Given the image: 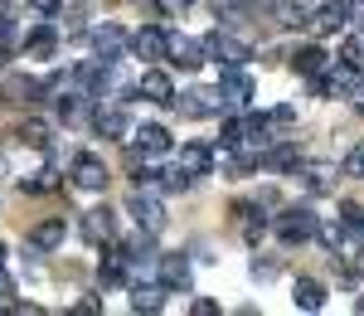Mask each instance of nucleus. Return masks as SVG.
<instances>
[{"instance_id": "f257e3e1", "label": "nucleus", "mask_w": 364, "mask_h": 316, "mask_svg": "<svg viewBox=\"0 0 364 316\" xmlns=\"http://www.w3.org/2000/svg\"><path fill=\"white\" fill-rule=\"evenodd\" d=\"M272 229H277L282 243H306V238H316L321 219H316V209H306V204H287L277 219H272Z\"/></svg>"}, {"instance_id": "f03ea898", "label": "nucleus", "mask_w": 364, "mask_h": 316, "mask_svg": "<svg viewBox=\"0 0 364 316\" xmlns=\"http://www.w3.org/2000/svg\"><path fill=\"white\" fill-rule=\"evenodd\" d=\"M252 98H257V83H252L243 68H228L224 78H219V102H224V112H248Z\"/></svg>"}, {"instance_id": "7ed1b4c3", "label": "nucleus", "mask_w": 364, "mask_h": 316, "mask_svg": "<svg viewBox=\"0 0 364 316\" xmlns=\"http://www.w3.org/2000/svg\"><path fill=\"white\" fill-rule=\"evenodd\" d=\"M204 49H209V58H219L224 68H243V63H252V44L233 39V34H224V29H214V34L204 39Z\"/></svg>"}, {"instance_id": "20e7f679", "label": "nucleus", "mask_w": 364, "mask_h": 316, "mask_svg": "<svg viewBox=\"0 0 364 316\" xmlns=\"http://www.w3.org/2000/svg\"><path fill=\"white\" fill-rule=\"evenodd\" d=\"M170 107H180L185 117H219V112H224L219 88H185V93H175Z\"/></svg>"}, {"instance_id": "39448f33", "label": "nucleus", "mask_w": 364, "mask_h": 316, "mask_svg": "<svg viewBox=\"0 0 364 316\" xmlns=\"http://www.w3.org/2000/svg\"><path fill=\"white\" fill-rule=\"evenodd\" d=\"M92 132H97L102 142H127V137H132V117H127L122 102H102L97 117H92Z\"/></svg>"}, {"instance_id": "423d86ee", "label": "nucleus", "mask_w": 364, "mask_h": 316, "mask_svg": "<svg viewBox=\"0 0 364 316\" xmlns=\"http://www.w3.org/2000/svg\"><path fill=\"white\" fill-rule=\"evenodd\" d=\"M166 58L195 73V68H204V63H209V49H204L199 39H190V34H166Z\"/></svg>"}, {"instance_id": "0eeeda50", "label": "nucleus", "mask_w": 364, "mask_h": 316, "mask_svg": "<svg viewBox=\"0 0 364 316\" xmlns=\"http://www.w3.org/2000/svg\"><path fill=\"white\" fill-rule=\"evenodd\" d=\"M68 180L78 185V190H107V166H102V156H73V166H68Z\"/></svg>"}, {"instance_id": "6e6552de", "label": "nucleus", "mask_w": 364, "mask_h": 316, "mask_svg": "<svg viewBox=\"0 0 364 316\" xmlns=\"http://www.w3.org/2000/svg\"><path fill=\"white\" fill-rule=\"evenodd\" d=\"M127 209H132V219H136V229H146V233H161V229H166V204L156 200L151 190H136Z\"/></svg>"}, {"instance_id": "1a4fd4ad", "label": "nucleus", "mask_w": 364, "mask_h": 316, "mask_svg": "<svg viewBox=\"0 0 364 316\" xmlns=\"http://www.w3.org/2000/svg\"><path fill=\"white\" fill-rule=\"evenodd\" d=\"M156 273H161V288L166 292H190L195 283V268L185 253H166V258H156Z\"/></svg>"}, {"instance_id": "9d476101", "label": "nucleus", "mask_w": 364, "mask_h": 316, "mask_svg": "<svg viewBox=\"0 0 364 316\" xmlns=\"http://www.w3.org/2000/svg\"><path fill=\"white\" fill-rule=\"evenodd\" d=\"M175 166L190 175V180L209 175V171H214V146H209V142H185V146H180V161H175Z\"/></svg>"}, {"instance_id": "9b49d317", "label": "nucleus", "mask_w": 364, "mask_h": 316, "mask_svg": "<svg viewBox=\"0 0 364 316\" xmlns=\"http://www.w3.org/2000/svg\"><path fill=\"white\" fill-rule=\"evenodd\" d=\"M132 54H136L141 63H161V58H166V29L141 25L136 34H132Z\"/></svg>"}, {"instance_id": "f8f14e48", "label": "nucleus", "mask_w": 364, "mask_h": 316, "mask_svg": "<svg viewBox=\"0 0 364 316\" xmlns=\"http://www.w3.org/2000/svg\"><path fill=\"white\" fill-rule=\"evenodd\" d=\"M136 98H146V102H161V107H170V102H175V83H170V73H166V68H151V73H141Z\"/></svg>"}, {"instance_id": "ddd939ff", "label": "nucleus", "mask_w": 364, "mask_h": 316, "mask_svg": "<svg viewBox=\"0 0 364 316\" xmlns=\"http://www.w3.org/2000/svg\"><path fill=\"white\" fill-rule=\"evenodd\" d=\"M345 25H350L345 5H321V10H311V15H306V29L316 34V39H326V34H340Z\"/></svg>"}, {"instance_id": "4468645a", "label": "nucleus", "mask_w": 364, "mask_h": 316, "mask_svg": "<svg viewBox=\"0 0 364 316\" xmlns=\"http://www.w3.org/2000/svg\"><path fill=\"white\" fill-rule=\"evenodd\" d=\"M112 209H87L83 214V224H78V233H83V243H92V248H97V243H112Z\"/></svg>"}, {"instance_id": "2eb2a0df", "label": "nucleus", "mask_w": 364, "mask_h": 316, "mask_svg": "<svg viewBox=\"0 0 364 316\" xmlns=\"http://www.w3.org/2000/svg\"><path fill=\"white\" fill-rule=\"evenodd\" d=\"M132 137H136V151H141V156H166V151H170V132L161 127V122H141Z\"/></svg>"}, {"instance_id": "dca6fc26", "label": "nucleus", "mask_w": 364, "mask_h": 316, "mask_svg": "<svg viewBox=\"0 0 364 316\" xmlns=\"http://www.w3.org/2000/svg\"><path fill=\"white\" fill-rule=\"evenodd\" d=\"M58 243H63V219H39V224L29 229V248H34V253H54Z\"/></svg>"}, {"instance_id": "f3484780", "label": "nucleus", "mask_w": 364, "mask_h": 316, "mask_svg": "<svg viewBox=\"0 0 364 316\" xmlns=\"http://www.w3.org/2000/svg\"><path fill=\"white\" fill-rule=\"evenodd\" d=\"M15 142H25V146H34V151H44V146L54 142V127H49L44 117H25V122H20V132H15Z\"/></svg>"}, {"instance_id": "a211bd4d", "label": "nucleus", "mask_w": 364, "mask_h": 316, "mask_svg": "<svg viewBox=\"0 0 364 316\" xmlns=\"http://www.w3.org/2000/svg\"><path fill=\"white\" fill-rule=\"evenodd\" d=\"M326 63H331V58H326V49H321V44H306V49H296V54H291V68H296L301 78L326 73Z\"/></svg>"}, {"instance_id": "6ab92c4d", "label": "nucleus", "mask_w": 364, "mask_h": 316, "mask_svg": "<svg viewBox=\"0 0 364 316\" xmlns=\"http://www.w3.org/2000/svg\"><path fill=\"white\" fill-rule=\"evenodd\" d=\"M291 302H296L301 312H321V307H326V288H321L316 278H296V288H291Z\"/></svg>"}, {"instance_id": "aec40b11", "label": "nucleus", "mask_w": 364, "mask_h": 316, "mask_svg": "<svg viewBox=\"0 0 364 316\" xmlns=\"http://www.w3.org/2000/svg\"><path fill=\"white\" fill-rule=\"evenodd\" d=\"M122 44H127V34H122V25H112V20L92 29V49H97L102 58H117V49H122Z\"/></svg>"}, {"instance_id": "412c9836", "label": "nucleus", "mask_w": 364, "mask_h": 316, "mask_svg": "<svg viewBox=\"0 0 364 316\" xmlns=\"http://www.w3.org/2000/svg\"><path fill=\"white\" fill-rule=\"evenodd\" d=\"M15 185H20V195H54V190H58V171H54V166H44V171L25 175V180H15Z\"/></svg>"}, {"instance_id": "4be33fe9", "label": "nucleus", "mask_w": 364, "mask_h": 316, "mask_svg": "<svg viewBox=\"0 0 364 316\" xmlns=\"http://www.w3.org/2000/svg\"><path fill=\"white\" fill-rule=\"evenodd\" d=\"M97 278H102V288L127 283V253H122V248H107V253H102V268H97Z\"/></svg>"}, {"instance_id": "5701e85b", "label": "nucleus", "mask_w": 364, "mask_h": 316, "mask_svg": "<svg viewBox=\"0 0 364 316\" xmlns=\"http://www.w3.org/2000/svg\"><path fill=\"white\" fill-rule=\"evenodd\" d=\"M248 122L252 117H228L224 132H219V146H224V151H243V146H248Z\"/></svg>"}, {"instance_id": "b1692460", "label": "nucleus", "mask_w": 364, "mask_h": 316, "mask_svg": "<svg viewBox=\"0 0 364 316\" xmlns=\"http://www.w3.org/2000/svg\"><path fill=\"white\" fill-rule=\"evenodd\" d=\"M54 44H58V29L54 25H39L34 34H25V54H34V58H49V54H54Z\"/></svg>"}, {"instance_id": "393cba45", "label": "nucleus", "mask_w": 364, "mask_h": 316, "mask_svg": "<svg viewBox=\"0 0 364 316\" xmlns=\"http://www.w3.org/2000/svg\"><path fill=\"white\" fill-rule=\"evenodd\" d=\"M166 307V288H132V312H161Z\"/></svg>"}, {"instance_id": "a878e982", "label": "nucleus", "mask_w": 364, "mask_h": 316, "mask_svg": "<svg viewBox=\"0 0 364 316\" xmlns=\"http://www.w3.org/2000/svg\"><path fill=\"white\" fill-rule=\"evenodd\" d=\"M296 171L306 175L311 190H336V171H331V166H301V161H296Z\"/></svg>"}, {"instance_id": "bb28decb", "label": "nucleus", "mask_w": 364, "mask_h": 316, "mask_svg": "<svg viewBox=\"0 0 364 316\" xmlns=\"http://www.w3.org/2000/svg\"><path fill=\"white\" fill-rule=\"evenodd\" d=\"M336 83H340V93L350 98V107H355V112H364V78H360V73H350V78H336Z\"/></svg>"}, {"instance_id": "cd10ccee", "label": "nucleus", "mask_w": 364, "mask_h": 316, "mask_svg": "<svg viewBox=\"0 0 364 316\" xmlns=\"http://www.w3.org/2000/svg\"><path fill=\"white\" fill-rule=\"evenodd\" d=\"M340 58H345V63H350V68H355V73H360V68H364V39H360V34H355V39H345V44H340Z\"/></svg>"}, {"instance_id": "c85d7f7f", "label": "nucleus", "mask_w": 364, "mask_h": 316, "mask_svg": "<svg viewBox=\"0 0 364 316\" xmlns=\"http://www.w3.org/2000/svg\"><path fill=\"white\" fill-rule=\"evenodd\" d=\"M58 117H63V122H78V117H83V98H78V93L58 98Z\"/></svg>"}, {"instance_id": "c756f323", "label": "nucleus", "mask_w": 364, "mask_h": 316, "mask_svg": "<svg viewBox=\"0 0 364 316\" xmlns=\"http://www.w3.org/2000/svg\"><path fill=\"white\" fill-rule=\"evenodd\" d=\"M345 175L364 180V142H355V146H350V156H345Z\"/></svg>"}, {"instance_id": "7c9ffc66", "label": "nucleus", "mask_w": 364, "mask_h": 316, "mask_svg": "<svg viewBox=\"0 0 364 316\" xmlns=\"http://www.w3.org/2000/svg\"><path fill=\"white\" fill-rule=\"evenodd\" d=\"M161 185H166V190H190V175L180 171V166H170V171L161 175Z\"/></svg>"}, {"instance_id": "2f4dec72", "label": "nucleus", "mask_w": 364, "mask_h": 316, "mask_svg": "<svg viewBox=\"0 0 364 316\" xmlns=\"http://www.w3.org/2000/svg\"><path fill=\"white\" fill-rule=\"evenodd\" d=\"M190 312H195V316H219V302H214V297H195Z\"/></svg>"}, {"instance_id": "473e14b6", "label": "nucleus", "mask_w": 364, "mask_h": 316, "mask_svg": "<svg viewBox=\"0 0 364 316\" xmlns=\"http://www.w3.org/2000/svg\"><path fill=\"white\" fill-rule=\"evenodd\" d=\"M132 180H136V190H151V185H156V171H151V166H136Z\"/></svg>"}, {"instance_id": "72a5a7b5", "label": "nucleus", "mask_w": 364, "mask_h": 316, "mask_svg": "<svg viewBox=\"0 0 364 316\" xmlns=\"http://www.w3.org/2000/svg\"><path fill=\"white\" fill-rule=\"evenodd\" d=\"M15 39H20L15 20H0V49H5V44H15ZM20 44H25V39H20Z\"/></svg>"}, {"instance_id": "f704fd0d", "label": "nucleus", "mask_w": 364, "mask_h": 316, "mask_svg": "<svg viewBox=\"0 0 364 316\" xmlns=\"http://www.w3.org/2000/svg\"><path fill=\"white\" fill-rule=\"evenodd\" d=\"M345 15H350V25H364V0H350Z\"/></svg>"}, {"instance_id": "c9c22d12", "label": "nucleus", "mask_w": 364, "mask_h": 316, "mask_svg": "<svg viewBox=\"0 0 364 316\" xmlns=\"http://www.w3.org/2000/svg\"><path fill=\"white\" fill-rule=\"evenodd\" d=\"M63 0H29V10H39V15H54Z\"/></svg>"}, {"instance_id": "e433bc0d", "label": "nucleus", "mask_w": 364, "mask_h": 316, "mask_svg": "<svg viewBox=\"0 0 364 316\" xmlns=\"http://www.w3.org/2000/svg\"><path fill=\"white\" fill-rule=\"evenodd\" d=\"M5 297H15V283H10V278H5V273H0V307H10V302H5Z\"/></svg>"}, {"instance_id": "4c0bfd02", "label": "nucleus", "mask_w": 364, "mask_h": 316, "mask_svg": "<svg viewBox=\"0 0 364 316\" xmlns=\"http://www.w3.org/2000/svg\"><path fill=\"white\" fill-rule=\"evenodd\" d=\"M355 312H364V297H360V302H355Z\"/></svg>"}, {"instance_id": "58836bf2", "label": "nucleus", "mask_w": 364, "mask_h": 316, "mask_svg": "<svg viewBox=\"0 0 364 316\" xmlns=\"http://www.w3.org/2000/svg\"><path fill=\"white\" fill-rule=\"evenodd\" d=\"M0 68H5V49H0Z\"/></svg>"}, {"instance_id": "ea45409f", "label": "nucleus", "mask_w": 364, "mask_h": 316, "mask_svg": "<svg viewBox=\"0 0 364 316\" xmlns=\"http://www.w3.org/2000/svg\"><path fill=\"white\" fill-rule=\"evenodd\" d=\"M0 258H5V248H0Z\"/></svg>"}]
</instances>
